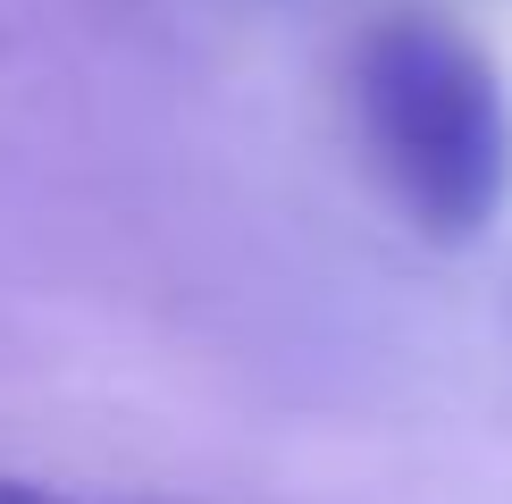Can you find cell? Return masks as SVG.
<instances>
[{
  "mask_svg": "<svg viewBox=\"0 0 512 504\" xmlns=\"http://www.w3.org/2000/svg\"><path fill=\"white\" fill-rule=\"evenodd\" d=\"M353 126L378 185L429 244H471L512 202V93L462 26L420 9L353 42Z\"/></svg>",
  "mask_w": 512,
  "mask_h": 504,
  "instance_id": "1",
  "label": "cell"
},
{
  "mask_svg": "<svg viewBox=\"0 0 512 504\" xmlns=\"http://www.w3.org/2000/svg\"><path fill=\"white\" fill-rule=\"evenodd\" d=\"M0 504H68V496L42 488V479H9V471H0Z\"/></svg>",
  "mask_w": 512,
  "mask_h": 504,
  "instance_id": "2",
  "label": "cell"
}]
</instances>
